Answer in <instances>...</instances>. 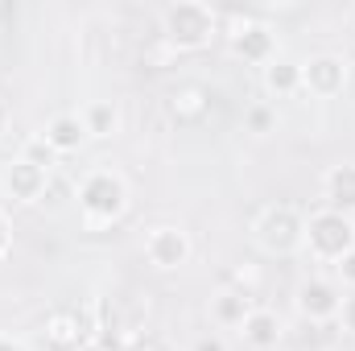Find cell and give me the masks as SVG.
Returning <instances> with one entry per match:
<instances>
[{"label": "cell", "instance_id": "6da1fadb", "mask_svg": "<svg viewBox=\"0 0 355 351\" xmlns=\"http://www.w3.org/2000/svg\"><path fill=\"white\" fill-rule=\"evenodd\" d=\"M215 25L219 17L202 0H174L162 12V37L170 50H202L215 37Z\"/></svg>", "mask_w": 355, "mask_h": 351}, {"label": "cell", "instance_id": "7a4b0ae2", "mask_svg": "<svg viewBox=\"0 0 355 351\" xmlns=\"http://www.w3.org/2000/svg\"><path fill=\"white\" fill-rule=\"evenodd\" d=\"M79 207L91 223H112L128 207V186L116 170H91L79 182Z\"/></svg>", "mask_w": 355, "mask_h": 351}, {"label": "cell", "instance_id": "3957f363", "mask_svg": "<svg viewBox=\"0 0 355 351\" xmlns=\"http://www.w3.org/2000/svg\"><path fill=\"white\" fill-rule=\"evenodd\" d=\"M306 244L318 261H339L355 248V219L352 215H339V211H314L306 219Z\"/></svg>", "mask_w": 355, "mask_h": 351}, {"label": "cell", "instance_id": "277c9868", "mask_svg": "<svg viewBox=\"0 0 355 351\" xmlns=\"http://www.w3.org/2000/svg\"><path fill=\"white\" fill-rule=\"evenodd\" d=\"M257 244L265 248V252H293V248H302L306 244V219L293 211V207H285V203H277V207H265L261 215H257Z\"/></svg>", "mask_w": 355, "mask_h": 351}, {"label": "cell", "instance_id": "5b68a950", "mask_svg": "<svg viewBox=\"0 0 355 351\" xmlns=\"http://www.w3.org/2000/svg\"><path fill=\"white\" fill-rule=\"evenodd\" d=\"M297 314L310 318V323H327V318H339V306H343V289L327 277H310L297 285Z\"/></svg>", "mask_w": 355, "mask_h": 351}, {"label": "cell", "instance_id": "8992f818", "mask_svg": "<svg viewBox=\"0 0 355 351\" xmlns=\"http://www.w3.org/2000/svg\"><path fill=\"white\" fill-rule=\"evenodd\" d=\"M347 87V62L339 54H314L310 62H302V91L331 99Z\"/></svg>", "mask_w": 355, "mask_h": 351}, {"label": "cell", "instance_id": "52a82bcc", "mask_svg": "<svg viewBox=\"0 0 355 351\" xmlns=\"http://www.w3.org/2000/svg\"><path fill=\"white\" fill-rule=\"evenodd\" d=\"M232 54L244 58V62H252V67H268L277 58V37H272V29H268L265 21H248L244 17L232 29Z\"/></svg>", "mask_w": 355, "mask_h": 351}, {"label": "cell", "instance_id": "ba28073f", "mask_svg": "<svg viewBox=\"0 0 355 351\" xmlns=\"http://www.w3.org/2000/svg\"><path fill=\"white\" fill-rule=\"evenodd\" d=\"M190 252H194V244H190V236L182 232V228H153L149 236H145V257L153 268H182V264L190 261Z\"/></svg>", "mask_w": 355, "mask_h": 351}, {"label": "cell", "instance_id": "9c48e42d", "mask_svg": "<svg viewBox=\"0 0 355 351\" xmlns=\"http://www.w3.org/2000/svg\"><path fill=\"white\" fill-rule=\"evenodd\" d=\"M0 186H4V194L12 198V203H37L42 194H46V186H50V174L46 170H37V166H29L25 157H17V162H8L4 166V174H0Z\"/></svg>", "mask_w": 355, "mask_h": 351}, {"label": "cell", "instance_id": "30bf717a", "mask_svg": "<svg viewBox=\"0 0 355 351\" xmlns=\"http://www.w3.org/2000/svg\"><path fill=\"white\" fill-rule=\"evenodd\" d=\"M166 112H170V120L178 128H194V124H202L211 116V91L198 87V83H186L166 99Z\"/></svg>", "mask_w": 355, "mask_h": 351}, {"label": "cell", "instance_id": "8fae6325", "mask_svg": "<svg viewBox=\"0 0 355 351\" xmlns=\"http://www.w3.org/2000/svg\"><path fill=\"white\" fill-rule=\"evenodd\" d=\"M322 194H327V207L339 211V215H355V166H331L322 178Z\"/></svg>", "mask_w": 355, "mask_h": 351}, {"label": "cell", "instance_id": "7c38bea8", "mask_svg": "<svg viewBox=\"0 0 355 351\" xmlns=\"http://www.w3.org/2000/svg\"><path fill=\"white\" fill-rule=\"evenodd\" d=\"M240 335H244V343L257 351H272L281 343V318H277V310H265V306H252V314L240 323Z\"/></svg>", "mask_w": 355, "mask_h": 351}, {"label": "cell", "instance_id": "4fadbf2b", "mask_svg": "<svg viewBox=\"0 0 355 351\" xmlns=\"http://www.w3.org/2000/svg\"><path fill=\"white\" fill-rule=\"evenodd\" d=\"M50 145H54V153L62 157V153H79V145L87 141V128H83V120L79 116H71V112H62V116H54L50 124H46V132H42Z\"/></svg>", "mask_w": 355, "mask_h": 351}, {"label": "cell", "instance_id": "5bb4252c", "mask_svg": "<svg viewBox=\"0 0 355 351\" xmlns=\"http://www.w3.org/2000/svg\"><path fill=\"white\" fill-rule=\"evenodd\" d=\"M265 87L272 91V95H293V91H302V62L277 54L265 67Z\"/></svg>", "mask_w": 355, "mask_h": 351}, {"label": "cell", "instance_id": "9a60e30c", "mask_svg": "<svg viewBox=\"0 0 355 351\" xmlns=\"http://www.w3.org/2000/svg\"><path fill=\"white\" fill-rule=\"evenodd\" d=\"M248 314H252V298L244 289H227L215 298V323L219 327H240Z\"/></svg>", "mask_w": 355, "mask_h": 351}, {"label": "cell", "instance_id": "2e32d148", "mask_svg": "<svg viewBox=\"0 0 355 351\" xmlns=\"http://www.w3.org/2000/svg\"><path fill=\"white\" fill-rule=\"evenodd\" d=\"M83 128H87V137H112L116 132V124H120V112H116V103H107V99H95L83 108Z\"/></svg>", "mask_w": 355, "mask_h": 351}, {"label": "cell", "instance_id": "e0dca14e", "mask_svg": "<svg viewBox=\"0 0 355 351\" xmlns=\"http://www.w3.org/2000/svg\"><path fill=\"white\" fill-rule=\"evenodd\" d=\"M21 157H25L29 166L46 170V174H50V170L58 166V153H54V145H50L46 137H29V141H25V149H21Z\"/></svg>", "mask_w": 355, "mask_h": 351}, {"label": "cell", "instance_id": "ac0fdd59", "mask_svg": "<svg viewBox=\"0 0 355 351\" xmlns=\"http://www.w3.org/2000/svg\"><path fill=\"white\" fill-rule=\"evenodd\" d=\"M244 124H248V132H268L272 128V108L268 103H252L248 116H244Z\"/></svg>", "mask_w": 355, "mask_h": 351}, {"label": "cell", "instance_id": "d6986e66", "mask_svg": "<svg viewBox=\"0 0 355 351\" xmlns=\"http://www.w3.org/2000/svg\"><path fill=\"white\" fill-rule=\"evenodd\" d=\"M335 277H339L343 285H352V289H355V248L347 252V257H339V261H335Z\"/></svg>", "mask_w": 355, "mask_h": 351}, {"label": "cell", "instance_id": "ffe728a7", "mask_svg": "<svg viewBox=\"0 0 355 351\" xmlns=\"http://www.w3.org/2000/svg\"><path fill=\"white\" fill-rule=\"evenodd\" d=\"M190 351H227V343H223V335H198L194 343H190Z\"/></svg>", "mask_w": 355, "mask_h": 351}, {"label": "cell", "instance_id": "44dd1931", "mask_svg": "<svg viewBox=\"0 0 355 351\" xmlns=\"http://www.w3.org/2000/svg\"><path fill=\"white\" fill-rule=\"evenodd\" d=\"M339 318H343V331H352V335H355V289H352V293H343Z\"/></svg>", "mask_w": 355, "mask_h": 351}, {"label": "cell", "instance_id": "7402d4cb", "mask_svg": "<svg viewBox=\"0 0 355 351\" xmlns=\"http://www.w3.org/2000/svg\"><path fill=\"white\" fill-rule=\"evenodd\" d=\"M8 248H12V228H8V215L0 211V261H4Z\"/></svg>", "mask_w": 355, "mask_h": 351}, {"label": "cell", "instance_id": "603a6c76", "mask_svg": "<svg viewBox=\"0 0 355 351\" xmlns=\"http://www.w3.org/2000/svg\"><path fill=\"white\" fill-rule=\"evenodd\" d=\"M128 351H166V343H157V339H149V335H145V339H137Z\"/></svg>", "mask_w": 355, "mask_h": 351}, {"label": "cell", "instance_id": "cb8c5ba5", "mask_svg": "<svg viewBox=\"0 0 355 351\" xmlns=\"http://www.w3.org/2000/svg\"><path fill=\"white\" fill-rule=\"evenodd\" d=\"M0 351H25V343L12 339V335H0Z\"/></svg>", "mask_w": 355, "mask_h": 351}, {"label": "cell", "instance_id": "d4e9b609", "mask_svg": "<svg viewBox=\"0 0 355 351\" xmlns=\"http://www.w3.org/2000/svg\"><path fill=\"white\" fill-rule=\"evenodd\" d=\"M4 124H8V108H4V99H0V132H4Z\"/></svg>", "mask_w": 355, "mask_h": 351}, {"label": "cell", "instance_id": "484cf974", "mask_svg": "<svg viewBox=\"0 0 355 351\" xmlns=\"http://www.w3.org/2000/svg\"><path fill=\"white\" fill-rule=\"evenodd\" d=\"M79 351H103V348H99L95 339H87V343H83V348H79Z\"/></svg>", "mask_w": 355, "mask_h": 351}, {"label": "cell", "instance_id": "4316f807", "mask_svg": "<svg viewBox=\"0 0 355 351\" xmlns=\"http://www.w3.org/2000/svg\"><path fill=\"white\" fill-rule=\"evenodd\" d=\"M335 351H355V348H335Z\"/></svg>", "mask_w": 355, "mask_h": 351}]
</instances>
